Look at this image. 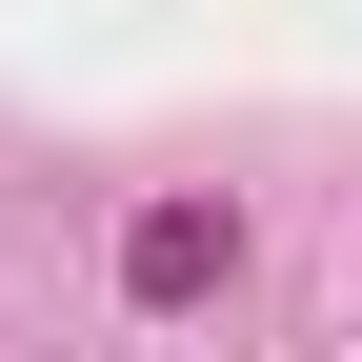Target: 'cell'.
<instances>
[{"instance_id": "6da1fadb", "label": "cell", "mask_w": 362, "mask_h": 362, "mask_svg": "<svg viewBox=\"0 0 362 362\" xmlns=\"http://www.w3.org/2000/svg\"><path fill=\"white\" fill-rule=\"evenodd\" d=\"M221 282H242V202H221V181H161V202L121 221V302H141V322H202Z\"/></svg>"}]
</instances>
